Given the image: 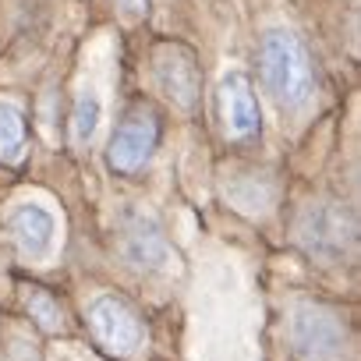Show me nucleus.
Masks as SVG:
<instances>
[{
    "label": "nucleus",
    "mask_w": 361,
    "mask_h": 361,
    "mask_svg": "<svg viewBox=\"0 0 361 361\" xmlns=\"http://www.w3.org/2000/svg\"><path fill=\"white\" fill-rule=\"evenodd\" d=\"M25 305H29V312H32V319L43 326V329H61L64 326V312H61V305L47 294V290H39V287H32L29 290V298H25Z\"/></svg>",
    "instance_id": "f8f14e48"
},
{
    "label": "nucleus",
    "mask_w": 361,
    "mask_h": 361,
    "mask_svg": "<svg viewBox=\"0 0 361 361\" xmlns=\"http://www.w3.org/2000/svg\"><path fill=\"white\" fill-rule=\"evenodd\" d=\"M8 231L11 238L18 241V248L29 255V259H47L54 252V241H57V220L47 206H36V202H25L18 206L11 216H8Z\"/></svg>",
    "instance_id": "1a4fd4ad"
},
{
    "label": "nucleus",
    "mask_w": 361,
    "mask_h": 361,
    "mask_svg": "<svg viewBox=\"0 0 361 361\" xmlns=\"http://www.w3.org/2000/svg\"><path fill=\"white\" fill-rule=\"evenodd\" d=\"M216 99H220V117H224V128H227L231 138L252 142V138L262 135V110H259V99H255V85L245 71L224 75Z\"/></svg>",
    "instance_id": "6e6552de"
},
{
    "label": "nucleus",
    "mask_w": 361,
    "mask_h": 361,
    "mask_svg": "<svg viewBox=\"0 0 361 361\" xmlns=\"http://www.w3.org/2000/svg\"><path fill=\"white\" fill-rule=\"evenodd\" d=\"M298 361H347V326L326 305H298L287 326Z\"/></svg>",
    "instance_id": "f03ea898"
},
{
    "label": "nucleus",
    "mask_w": 361,
    "mask_h": 361,
    "mask_svg": "<svg viewBox=\"0 0 361 361\" xmlns=\"http://www.w3.org/2000/svg\"><path fill=\"white\" fill-rule=\"evenodd\" d=\"M89 329L92 336L114 354H135L145 343L142 315L117 294H99L89 305Z\"/></svg>",
    "instance_id": "39448f33"
},
{
    "label": "nucleus",
    "mask_w": 361,
    "mask_h": 361,
    "mask_svg": "<svg viewBox=\"0 0 361 361\" xmlns=\"http://www.w3.org/2000/svg\"><path fill=\"white\" fill-rule=\"evenodd\" d=\"M25 145V114L15 103H0V159L11 163Z\"/></svg>",
    "instance_id": "9d476101"
},
{
    "label": "nucleus",
    "mask_w": 361,
    "mask_h": 361,
    "mask_svg": "<svg viewBox=\"0 0 361 361\" xmlns=\"http://www.w3.org/2000/svg\"><path fill=\"white\" fill-rule=\"evenodd\" d=\"M121 255L142 273L166 276L177 269V252L170 248L159 224L149 220L145 213H131V209L121 216Z\"/></svg>",
    "instance_id": "20e7f679"
},
{
    "label": "nucleus",
    "mask_w": 361,
    "mask_h": 361,
    "mask_svg": "<svg viewBox=\"0 0 361 361\" xmlns=\"http://www.w3.org/2000/svg\"><path fill=\"white\" fill-rule=\"evenodd\" d=\"M354 216L340 202H312L301 220H298V241L305 245L308 255L336 262L343 252L354 248Z\"/></svg>",
    "instance_id": "7ed1b4c3"
},
{
    "label": "nucleus",
    "mask_w": 361,
    "mask_h": 361,
    "mask_svg": "<svg viewBox=\"0 0 361 361\" xmlns=\"http://www.w3.org/2000/svg\"><path fill=\"white\" fill-rule=\"evenodd\" d=\"M156 85L173 106L195 110L199 89H202V75H199L195 54L188 47H177V43L159 47L156 50Z\"/></svg>",
    "instance_id": "0eeeda50"
},
{
    "label": "nucleus",
    "mask_w": 361,
    "mask_h": 361,
    "mask_svg": "<svg viewBox=\"0 0 361 361\" xmlns=\"http://www.w3.org/2000/svg\"><path fill=\"white\" fill-rule=\"evenodd\" d=\"M159 145V121L149 110H131L106 145V166L114 173H138Z\"/></svg>",
    "instance_id": "423d86ee"
},
{
    "label": "nucleus",
    "mask_w": 361,
    "mask_h": 361,
    "mask_svg": "<svg viewBox=\"0 0 361 361\" xmlns=\"http://www.w3.org/2000/svg\"><path fill=\"white\" fill-rule=\"evenodd\" d=\"M262 82L283 110H305L315 96V71L305 43L287 29H269L259 47Z\"/></svg>",
    "instance_id": "f257e3e1"
},
{
    "label": "nucleus",
    "mask_w": 361,
    "mask_h": 361,
    "mask_svg": "<svg viewBox=\"0 0 361 361\" xmlns=\"http://www.w3.org/2000/svg\"><path fill=\"white\" fill-rule=\"evenodd\" d=\"M99 117H103V103H99V96L92 89H85L78 96V103H75V114H71V135H75L78 145L92 142V135L99 128Z\"/></svg>",
    "instance_id": "9b49d317"
},
{
    "label": "nucleus",
    "mask_w": 361,
    "mask_h": 361,
    "mask_svg": "<svg viewBox=\"0 0 361 361\" xmlns=\"http://www.w3.org/2000/svg\"><path fill=\"white\" fill-rule=\"evenodd\" d=\"M117 4H121L128 15H142V11L149 8V0H117Z\"/></svg>",
    "instance_id": "ddd939ff"
}]
</instances>
